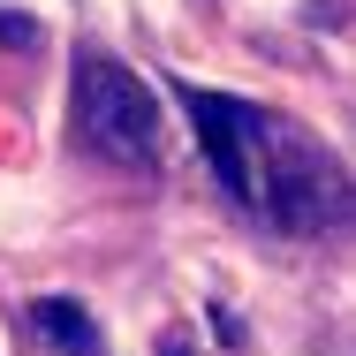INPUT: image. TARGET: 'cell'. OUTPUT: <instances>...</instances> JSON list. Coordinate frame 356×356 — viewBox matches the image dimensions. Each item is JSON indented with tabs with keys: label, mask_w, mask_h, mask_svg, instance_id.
<instances>
[{
	"label": "cell",
	"mask_w": 356,
	"mask_h": 356,
	"mask_svg": "<svg viewBox=\"0 0 356 356\" xmlns=\"http://www.w3.org/2000/svg\"><path fill=\"white\" fill-rule=\"evenodd\" d=\"M258 159H266V197H258V213L273 220V227L318 235V227H334V220L356 213V190H349V175H341V159L311 137V129L266 114V122H258Z\"/></svg>",
	"instance_id": "6da1fadb"
},
{
	"label": "cell",
	"mask_w": 356,
	"mask_h": 356,
	"mask_svg": "<svg viewBox=\"0 0 356 356\" xmlns=\"http://www.w3.org/2000/svg\"><path fill=\"white\" fill-rule=\"evenodd\" d=\"M76 129H83L91 152H106L114 167H159V152H167L159 99L144 91L137 69H122L106 54H83L76 61Z\"/></svg>",
	"instance_id": "7a4b0ae2"
},
{
	"label": "cell",
	"mask_w": 356,
	"mask_h": 356,
	"mask_svg": "<svg viewBox=\"0 0 356 356\" xmlns=\"http://www.w3.org/2000/svg\"><path fill=\"white\" fill-rule=\"evenodd\" d=\"M182 106H190V122H197V144H205V159H213L220 190L258 213V197H266V159H258L266 106H243V99H220V91H182Z\"/></svg>",
	"instance_id": "3957f363"
},
{
	"label": "cell",
	"mask_w": 356,
	"mask_h": 356,
	"mask_svg": "<svg viewBox=\"0 0 356 356\" xmlns=\"http://www.w3.org/2000/svg\"><path fill=\"white\" fill-rule=\"evenodd\" d=\"M31 334L54 356H99V326H91V311L76 296H38L31 303Z\"/></svg>",
	"instance_id": "277c9868"
},
{
	"label": "cell",
	"mask_w": 356,
	"mask_h": 356,
	"mask_svg": "<svg viewBox=\"0 0 356 356\" xmlns=\"http://www.w3.org/2000/svg\"><path fill=\"white\" fill-rule=\"evenodd\" d=\"M0 46H38V23L15 15V8H0Z\"/></svg>",
	"instance_id": "5b68a950"
}]
</instances>
